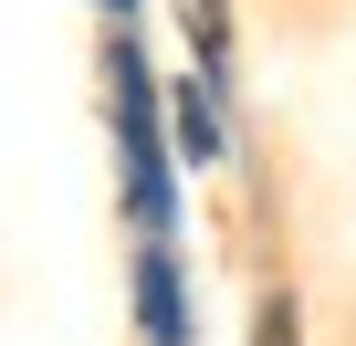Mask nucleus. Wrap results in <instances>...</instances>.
Here are the masks:
<instances>
[{
  "label": "nucleus",
  "instance_id": "7ed1b4c3",
  "mask_svg": "<svg viewBox=\"0 0 356 346\" xmlns=\"http://www.w3.org/2000/svg\"><path fill=\"white\" fill-rule=\"evenodd\" d=\"M262 346H293V304H262Z\"/></svg>",
  "mask_w": 356,
  "mask_h": 346
},
{
  "label": "nucleus",
  "instance_id": "f03ea898",
  "mask_svg": "<svg viewBox=\"0 0 356 346\" xmlns=\"http://www.w3.org/2000/svg\"><path fill=\"white\" fill-rule=\"evenodd\" d=\"M178 136H189V147H200V157H210V147H220V126H210V105H200V84H189V95H178Z\"/></svg>",
  "mask_w": 356,
  "mask_h": 346
},
{
  "label": "nucleus",
  "instance_id": "f257e3e1",
  "mask_svg": "<svg viewBox=\"0 0 356 346\" xmlns=\"http://www.w3.org/2000/svg\"><path fill=\"white\" fill-rule=\"evenodd\" d=\"M136 315H147V336H157V346H189V325H178V283H168V252H147V262H136Z\"/></svg>",
  "mask_w": 356,
  "mask_h": 346
},
{
  "label": "nucleus",
  "instance_id": "20e7f679",
  "mask_svg": "<svg viewBox=\"0 0 356 346\" xmlns=\"http://www.w3.org/2000/svg\"><path fill=\"white\" fill-rule=\"evenodd\" d=\"M105 11H126V0H105Z\"/></svg>",
  "mask_w": 356,
  "mask_h": 346
}]
</instances>
